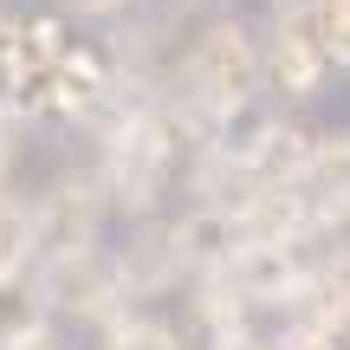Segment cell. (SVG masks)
Wrapping results in <instances>:
<instances>
[{
	"label": "cell",
	"mask_w": 350,
	"mask_h": 350,
	"mask_svg": "<svg viewBox=\"0 0 350 350\" xmlns=\"http://www.w3.org/2000/svg\"><path fill=\"white\" fill-rule=\"evenodd\" d=\"M260 26L240 20V13H208L195 33L182 39V65H175V85L163 98H182L188 111L214 117L240 98H260Z\"/></svg>",
	"instance_id": "cell-1"
},
{
	"label": "cell",
	"mask_w": 350,
	"mask_h": 350,
	"mask_svg": "<svg viewBox=\"0 0 350 350\" xmlns=\"http://www.w3.org/2000/svg\"><path fill=\"white\" fill-rule=\"evenodd\" d=\"M26 208H33V260H46V253H78V247H104L111 201H104L98 163H65L39 195H26Z\"/></svg>",
	"instance_id": "cell-2"
},
{
	"label": "cell",
	"mask_w": 350,
	"mask_h": 350,
	"mask_svg": "<svg viewBox=\"0 0 350 350\" xmlns=\"http://www.w3.org/2000/svg\"><path fill=\"white\" fill-rule=\"evenodd\" d=\"M39 286V299H46L52 318H72V325L85 331H104L117 312H130L124 286H117V266L104 247H78V253H46V260L26 266Z\"/></svg>",
	"instance_id": "cell-3"
},
{
	"label": "cell",
	"mask_w": 350,
	"mask_h": 350,
	"mask_svg": "<svg viewBox=\"0 0 350 350\" xmlns=\"http://www.w3.org/2000/svg\"><path fill=\"white\" fill-rule=\"evenodd\" d=\"M260 78H266V98L292 104V111L312 104V98H325V85L338 72H331V59L318 52L305 13H292V20H273V13H266L260 20Z\"/></svg>",
	"instance_id": "cell-4"
},
{
	"label": "cell",
	"mask_w": 350,
	"mask_h": 350,
	"mask_svg": "<svg viewBox=\"0 0 350 350\" xmlns=\"http://www.w3.org/2000/svg\"><path fill=\"white\" fill-rule=\"evenodd\" d=\"M117 266V286H124L130 305H150L182 292V260H175V240H169V214H143V221H124V240L104 247Z\"/></svg>",
	"instance_id": "cell-5"
},
{
	"label": "cell",
	"mask_w": 350,
	"mask_h": 350,
	"mask_svg": "<svg viewBox=\"0 0 350 350\" xmlns=\"http://www.w3.org/2000/svg\"><path fill=\"white\" fill-rule=\"evenodd\" d=\"M221 273H227V286H234L253 312H279V318H286L292 292H299V279H305V247H292V240L240 234Z\"/></svg>",
	"instance_id": "cell-6"
},
{
	"label": "cell",
	"mask_w": 350,
	"mask_h": 350,
	"mask_svg": "<svg viewBox=\"0 0 350 350\" xmlns=\"http://www.w3.org/2000/svg\"><path fill=\"white\" fill-rule=\"evenodd\" d=\"M169 240H175V260H182V273H221L227 253H234V240H240V221L221 208V201L188 195V208L169 214Z\"/></svg>",
	"instance_id": "cell-7"
},
{
	"label": "cell",
	"mask_w": 350,
	"mask_h": 350,
	"mask_svg": "<svg viewBox=\"0 0 350 350\" xmlns=\"http://www.w3.org/2000/svg\"><path fill=\"white\" fill-rule=\"evenodd\" d=\"M273 124H279V104L266 98V91L260 98H240V104H227V111L208 117L201 156H214V163H227V169H253L260 150H266V137H273Z\"/></svg>",
	"instance_id": "cell-8"
},
{
	"label": "cell",
	"mask_w": 350,
	"mask_h": 350,
	"mask_svg": "<svg viewBox=\"0 0 350 350\" xmlns=\"http://www.w3.org/2000/svg\"><path fill=\"white\" fill-rule=\"evenodd\" d=\"M312 143H318V124H305L292 104H279V124H273V137H266L253 175H260V182H279V188H299L305 169H312Z\"/></svg>",
	"instance_id": "cell-9"
},
{
	"label": "cell",
	"mask_w": 350,
	"mask_h": 350,
	"mask_svg": "<svg viewBox=\"0 0 350 350\" xmlns=\"http://www.w3.org/2000/svg\"><path fill=\"white\" fill-rule=\"evenodd\" d=\"M182 286H188V318H195V331H201L208 344L227 338V331H247L253 318H260L234 286H227V273H188Z\"/></svg>",
	"instance_id": "cell-10"
},
{
	"label": "cell",
	"mask_w": 350,
	"mask_h": 350,
	"mask_svg": "<svg viewBox=\"0 0 350 350\" xmlns=\"http://www.w3.org/2000/svg\"><path fill=\"white\" fill-rule=\"evenodd\" d=\"M65 46H72V20H65V13H26L7 72H46V65H59ZM7 72H0V78H7Z\"/></svg>",
	"instance_id": "cell-11"
},
{
	"label": "cell",
	"mask_w": 350,
	"mask_h": 350,
	"mask_svg": "<svg viewBox=\"0 0 350 350\" xmlns=\"http://www.w3.org/2000/svg\"><path fill=\"white\" fill-rule=\"evenodd\" d=\"M98 350H188V338L169 325V318L130 305V312H117L111 325L98 331Z\"/></svg>",
	"instance_id": "cell-12"
},
{
	"label": "cell",
	"mask_w": 350,
	"mask_h": 350,
	"mask_svg": "<svg viewBox=\"0 0 350 350\" xmlns=\"http://www.w3.org/2000/svg\"><path fill=\"white\" fill-rule=\"evenodd\" d=\"M305 195H350V130L344 124H318L312 143V169H305Z\"/></svg>",
	"instance_id": "cell-13"
},
{
	"label": "cell",
	"mask_w": 350,
	"mask_h": 350,
	"mask_svg": "<svg viewBox=\"0 0 350 350\" xmlns=\"http://www.w3.org/2000/svg\"><path fill=\"white\" fill-rule=\"evenodd\" d=\"M39 325H52V312H46V299H39L33 273H0V344L26 338V331H39Z\"/></svg>",
	"instance_id": "cell-14"
},
{
	"label": "cell",
	"mask_w": 350,
	"mask_h": 350,
	"mask_svg": "<svg viewBox=\"0 0 350 350\" xmlns=\"http://www.w3.org/2000/svg\"><path fill=\"white\" fill-rule=\"evenodd\" d=\"M26 266H33V208L7 182L0 188V273H26Z\"/></svg>",
	"instance_id": "cell-15"
},
{
	"label": "cell",
	"mask_w": 350,
	"mask_h": 350,
	"mask_svg": "<svg viewBox=\"0 0 350 350\" xmlns=\"http://www.w3.org/2000/svg\"><path fill=\"white\" fill-rule=\"evenodd\" d=\"M305 26H312L318 52L331 59V72H344V65H350V0H312Z\"/></svg>",
	"instance_id": "cell-16"
},
{
	"label": "cell",
	"mask_w": 350,
	"mask_h": 350,
	"mask_svg": "<svg viewBox=\"0 0 350 350\" xmlns=\"http://www.w3.org/2000/svg\"><path fill=\"white\" fill-rule=\"evenodd\" d=\"M273 350H344L338 331L312 325V318H286V325L273 331Z\"/></svg>",
	"instance_id": "cell-17"
},
{
	"label": "cell",
	"mask_w": 350,
	"mask_h": 350,
	"mask_svg": "<svg viewBox=\"0 0 350 350\" xmlns=\"http://www.w3.org/2000/svg\"><path fill=\"white\" fill-rule=\"evenodd\" d=\"M20 156H26V117L13 111L7 98H0V188L13 182V169H20Z\"/></svg>",
	"instance_id": "cell-18"
},
{
	"label": "cell",
	"mask_w": 350,
	"mask_h": 350,
	"mask_svg": "<svg viewBox=\"0 0 350 350\" xmlns=\"http://www.w3.org/2000/svg\"><path fill=\"white\" fill-rule=\"evenodd\" d=\"M65 13H78V20H98V26H111V20H124V13H137L143 0H59Z\"/></svg>",
	"instance_id": "cell-19"
},
{
	"label": "cell",
	"mask_w": 350,
	"mask_h": 350,
	"mask_svg": "<svg viewBox=\"0 0 350 350\" xmlns=\"http://www.w3.org/2000/svg\"><path fill=\"white\" fill-rule=\"evenodd\" d=\"M208 350H273V331L247 325V331H227V338H214Z\"/></svg>",
	"instance_id": "cell-20"
},
{
	"label": "cell",
	"mask_w": 350,
	"mask_h": 350,
	"mask_svg": "<svg viewBox=\"0 0 350 350\" xmlns=\"http://www.w3.org/2000/svg\"><path fill=\"white\" fill-rule=\"evenodd\" d=\"M0 350H65V338L52 325H39V331H26V338H13V344H0Z\"/></svg>",
	"instance_id": "cell-21"
},
{
	"label": "cell",
	"mask_w": 350,
	"mask_h": 350,
	"mask_svg": "<svg viewBox=\"0 0 350 350\" xmlns=\"http://www.w3.org/2000/svg\"><path fill=\"white\" fill-rule=\"evenodd\" d=\"M13 39H20V13L0 0V72H7V59H13Z\"/></svg>",
	"instance_id": "cell-22"
},
{
	"label": "cell",
	"mask_w": 350,
	"mask_h": 350,
	"mask_svg": "<svg viewBox=\"0 0 350 350\" xmlns=\"http://www.w3.org/2000/svg\"><path fill=\"white\" fill-rule=\"evenodd\" d=\"M266 13L273 20H292V13H312V0H266Z\"/></svg>",
	"instance_id": "cell-23"
},
{
	"label": "cell",
	"mask_w": 350,
	"mask_h": 350,
	"mask_svg": "<svg viewBox=\"0 0 350 350\" xmlns=\"http://www.w3.org/2000/svg\"><path fill=\"white\" fill-rule=\"evenodd\" d=\"M156 7H163V13H175V20H182V13H201V7H214V0H156Z\"/></svg>",
	"instance_id": "cell-24"
}]
</instances>
